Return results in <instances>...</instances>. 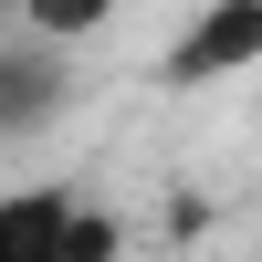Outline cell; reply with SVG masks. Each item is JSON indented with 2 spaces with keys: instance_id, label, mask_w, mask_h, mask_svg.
I'll list each match as a JSON object with an SVG mask.
<instances>
[{
  "instance_id": "1",
  "label": "cell",
  "mask_w": 262,
  "mask_h": 262,
  "mask_svg": "<svg viewBox=\"0 0 262 262\" xmlns=\"http://www.w3.org/2000/svg\"><path fill=\"white\" fill-rule=\"evenodd\" d=\"M242 63H262V0H200V11L179 21V42L158 53V84L189 95V84H221V74H242Z\"/></svg>"
},
{
  "instance_id": "2",
  "label": "cell",
  "mask_w": 262,
  "mask_h": 262,
  "mask_svg": "<svg viewBox=\"0 0 262 262\" xmlns=\"http://www.w3.org/2000/svg\"><path fill=\"white\" fill-rule=\"evenodd\" d=\"M63 95H74V74H63V42H32L21 32L11 53H0V137H21V126H53Z\"/></svg>"
},
{
  "instance_id": "3",
  "label": "cell",
  "mask_w": 262,
  "mask_h": 262,
  "mask_svg": "<svg viewBox=\"0 0 262 262\" xmlns=\"http://www.w3.org/2000/svg\"><path fill=\"white\" fill-rule=\"evenodd\" d=\"M84 189L32 179V189H0V262H63V221H74Z\"/></svg>"
},
{
  "instance_id": "4",
  "label": "cell",
  "mask_w": 262,
  "mask_h": 262,
  "mask_svg": "<svg viewBox=\"0 0 262 262\" xmlns=\"http://www.w3.org/2000/svg\"><path fill=\"white\" fill-rule=\"evenodd\" d=\"M11 11H21L32 42H74V32H95V21H116V0H11Z\"/></svg>"
},
{
  "instance_id": "5",
  "label": "cell",
  "mask_w": 262,
  "mask_h": 262,
  "mask_svg": "<svg viewBox=\"0 0 262 262\" xmlns=\"http://www.w3.org/2000/svg\"><path fill=\"white\" fill-rule=\"evenodd\" d=\"M116 252H126V231L105 221L95 200H74V221H63V262H116Z\"/></svg>"
},
{
  "instance_id": "6",
  "label": "cell",
  "mask_w": 262,
  "mask_h": 262,
  "mask_svg": "<svg viewBox=\"0 0 262 262\" xmlns=\"http://www.w3.org/2000/svg\"><path fill=\"white\" fill-rule=\"evenodd\" d=\"M0 11H11V0H0Z\"/></svg>"
}]
</instances>
